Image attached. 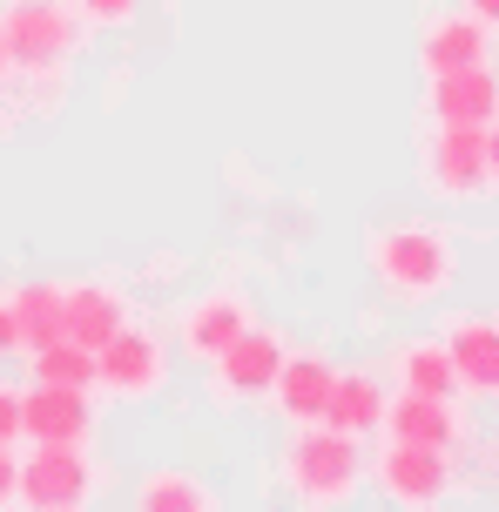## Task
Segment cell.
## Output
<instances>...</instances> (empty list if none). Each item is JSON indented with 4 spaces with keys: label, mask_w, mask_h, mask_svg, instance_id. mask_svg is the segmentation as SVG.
I'll return each instance as SVG.
<instances>
[{
    "label": "cell",
    "mask_w": 499,
    "mask_h": 512,
    "mask_svg": "<svg viewBox=\"0 0 499 512\" xmlns=\"http://www.w3.org/2000/svg\"><path fill=\"white\" fill-rule=\"evenodd\" d=\"M371 270L378 283L405 297V304H425V297H439L459 270V256H452V236L425 230V223H392V230L371 236Z\"/></svg>",
    "instance_id": "6da1fadb"
},
{
    "label": "cell",
    "mask_w": 499,
    "mask_h": 512,
    "mask_svg": "<svg viewBox=\"0 0 499 512\" xmlns=\"http://www.w3.org/2000/svg\"><path fill=\"white\" fill-rule=\"evenodd\" d=\"M358 472H365L358 432H338V425H324V418H317L311 432H297L290 452H284V479L304 506H338V499H351V492H358Z\"/></svg>",
    "instance_id": "7a4b0ae2"
},
{
    "label": "cell",
    "mask_w": 499,
    "mask_h": 512,
    "mask_svg": "<svg viewBox=\"0 0 499 512\" xmlns=\"http://www.w3.org/2000/svg\"><path fill=\"white\" fill-rule=\"evenodd\" d=\"M0 48H7V68H21V75H61V61L75 54V21L48 7V0H21V7H7V21H0Z\"/></svg>",
    "instance_id": "3957f363"
},
{
    "label": "cell",
    "mask_w": 499,
    "mask_h": 512,
    "mask_svg": "<svg viewBox=\"0 0 499 512\" xmlns=\"http://www.w3.org/2000/svg\"><path fill=\"white\" fill-rule=\"evenodd\" d=\"M425 182L466 203V196H486L493 176H486V128H466V122H439V135L425 142Z\"/></svg>",
    "instance_id": "277c9868"
},
{
    "label": "cell",
    "mask_w": 499,
    "mask_h": 512,
    "mask_svg": "<svg viewBox=\"0 0 499 512\" xmlns=\"http://www.w3.org/2000/svg\"><path fill=\"white\" fill-rule=\"evenodd\" d=\"M378 486L392 492L398 506H439L452 486V465L439 445H405V438H392V452L378 459Z\"/></svg>",
    "instance_id": "5b68a950"
},
{
    "label": "cell",
    "mask_w": 499,
    "mask_h": 512,
    "mask_svg": "<svg viewBox=\"0 0 499 512\" xmlns=\"http://www.w3.org/2000/svg\"><path fill=\"white\" fill-rule=\"evenodd\" d=\"M95 378L115 391V398H149L162 384V351H156V337H142V331H122L108 337L102 351H95Z\"/></svg>",
    "instance_id": "8992f818"
},
{
    "label": "cell",
    "mask_w": 499,
    "mask_h": 512,
    "mask_svg": "<svg viewBox=\"0 0 499 512\" xmlns=\"http://www.w3.org/2000/svg\"><path fill=\"white\" fill-rule=\"evenodd\" d=\"M21 499L41 506V512L81 506V499H88V465H81L75 445H41V452L21 465Z\"/></svg>",
    "instance_id": "52a82bcc"
},
{
    "label": "cell",
    "mask_w": 499,
    "mask_h": 512,
    "mask_svg": "<svg viewBox=\"0 0 499 512\" xmlns=\"http://www.w3.org/2000/svg\"><path fill=\"white\" fill-rule=\"evenodd\" d=\"M21 432L34 445H81L88 438V398L75 384H34L21 398Z\"/></svg>",
    "instance_id": "ba28073f"
},
{
    "label": "cell",
    "mask_w": 499,
    "mask_h": 512,
    "mask_svg": "<svg viewBox=\"0 0 499 512\" xmlns=\"http://www.w3.org/2000/svg\"><path fill=\"white\" fill-rule=\"evenodd\" d=\"M432 115L439 122H466V128H486L499 115V75L486 61L473 68H452V75H432Z\"/></svg>",
    "instance_id": "9c48e42d"
},
{
    "label": "cell",
    "mask_w": 499,
    "mask_h": 512,
    "mask_svg": "<svg viewBox=\"0 0 499 512\" xmlns=\"http://www.w3.org/2000/svg\"><path fill=\"white\" fill-rule=\"evenodd\" d=\"M446 351H452V371H459V391L499 398V324L493 317H459Z\"/></svg>",
    "instance_id": "30bf717a"
},
{
    "label": "cell",
    "mask_w": 499,
    "mask_h": 512,
    "mask_svg": "<svg viewBox=\"0 0 499 512\" xmlns=\"http://www.w3.org/2000/svg\"><path fill=\"white\" fill-rule=\"evenodd\" d=\"M284 358H290L284 344H277L270 331H257V324H250V331H243L237 344L216 358V364H223L216 391H230V398H257V391H270V384H277V364H284Z\"/></svg>",
    "instance_id": "8fae6325"
},
{
    "label": "cell",
    "mask_w": 499,
    "mask_h": 512,
    "mask_svg": "<svg viewBox=\"0 0 499 512\" xmlns=\"http://www.w3.org/2000/svg\"><path fill=\"white\" fill-rule=\"evenodd\" d=\"M243 331H250V304L230 297V290H216V297H203V304H189V317H183V344L203 364H216Z\"/></svg>",
    "instance_id": "7c38bea8"
},
{
    "label": "cell",
    "mask_w": 499,
    "mask_h": 512,
    "mask_svg": "<svg viewBox=\"0 0 499 512\" xmlns=\"http://www.w3.org/2000/svg\"><path fill=\"white\" fill-rule=\"evenodd\" d=\"M392 438H405V445H439L446 452L452 438H459V411H452V398H425V391H405V398H392L385 405V418H378Z\"/></svg>",
    "instance_id": "4fadbf2b"
},
{
    "label": "cell",
    "mask_w": 499,
    "mask_h": 512,
    "mask_svg": "<svg viewBox=\"0 0 499 512\" xmlns=\"http://www.w3.org/2000/svg\"><path fill=\"white\" fill-rule=\"evenodd\" d=\"M331 384H338V371L324 358H284L277 364V405H284V418H297V425H317L324 418V405H331Z\"/></svg>",
    "instance_id": "5bb4252c"
},
{
    "label": "cell",
    "mask_w": 499,
    "mask_h": 512,
    "mask_svg": "<svg viewBox=\"0 0 499 512\" xmlns=\"http://www.w3.org/2000/svg\"><path fill=\"white\" fill-rule=\"evenodd\" d=\"M419 61L425 75H452V68H473V61H486V27L473 21V14H459V21H432L419 41Z\"/></svg>",
    "instance_id": "9a60e30c"
},
{
    "label": "cell",
    "mask_w": 499,
    "mask_h": 512,
    "mask_svg": "<svg viewBox=\"0 0 499 512\" xmlns=\"http://www.w3.org/2000/svg\"><path fill=\"white\" fill-rule=\"evenodd\" d=\"M378 418H385V384L365 378V371H338V384H331V405H324V425H338V432H358V438H365Z\"/></svg>",
    "instance_id": "2e32d148"
},
{
    "label": "cell",
    "mask_w": 499,
    "mask_h": 512,
    "mask_svg": "<svg viewBox=\"0 0 499 512\" xmlns=\"http://www.w3.org/2000/svg\"><path fill=\"white\" fill-rule=\"evenodd\" d=\"M61 297H68V337H75V344H88V351H102L108 337L129 324L122 297H108V290H95V283H81V290H61Z\"/></svg>",
    "instance_id": "e0dca14e"
},
{
    "label": "cell",
    "mask_w": 499,
    "mask_h": 512,
    "mask_svg": "<svg viewBox=\"0 0 499 512\" xmlns=\"http://www.w3.org/2000/svg\"><path fill=\"white\" fill-rule=\"evenodd\" d=\"M14 324H21L27 351H41L54 337H68V297H61L54 283H27L21 297H14Z\"/></svg>",
    "instance_id": "ac0fdd59"
},
{
    "label": "cell",
    "mask_w": 499,
    "mask_h": 512,
    "mask_svg": "<svg viewBox=\"0 0 499 512\" xmlns=\"http://www.w3.org/2000/svg\"><path fill=\"white\" fill-rule=\"evenodd\" d=\"M398 384H405V391H425V398H452V391H459L452 351L446 344H405V351H398Z\"/></svg>",
    "instance_id": "d6986e66"
},
{
    "label": "cell",
    "mask_w": 499,
    "mask_h": 512,
    "mask_svg": "<svg viewBox=\"0 0 499 512\" xmlns=\"http://www.w3.org/2000/svg\"><path fill=\"white\" fill-rule=\"evenodd\" d=\"M34 384H75V391H88V384H95V351L75 344V337L41 344V351H34Z\"/></svg>",
    "instance_id": "ffe728a7"
},
{
    "label": "cell",
    "mask_w": 499,
    "mask_h": 512,
    "mask_svg": "<svg viewBox=\"0 0 499 512\" xmlns=\"http://www.w3.org/2000/svg\"><path fill=\"white\" fill-rule=\"evenodd\" d=\"M142 506H149V512H203V506H210V492L196 486L189 472H156V479L142 486Z\"/></svg>",
    "instance_id": "44dd1931"
},
{
    "label": "cell",
    "mask_w": 499,
    "mask_h": 512,
    "mask_svg": "<svg viewBox=\"0 0 499 512\" xmlns=\"http://www.w3.org/2000/svg\"><path fill=\"white\" fill-rule=\"evenodd\" d=\"M81 14L102 27H129L135 21V0H81Z\"/></svg>",
    "instance_id": "7402d4cb"
},
{
    "label": "cell",
    "mask_w": 499,
    "mask_h": 512,
    "mask_svg": "<svg viewBox=\"0 0 499 512\" xmlns=\"http://www.w3.org/2000/svg\"><path fill=\"white\" fill-rule=\"evenodd\" d=\"M14 438H21V398L0 384V445H14Z\"/></svg>",
    "instance_id": "603a6c76"
},
{
    "label": "cell",
    "mask_w": 499,
    "mask_h": 512,
    "mask_svg": "<svg viewBox=\"0 0 499 512\" xmlns=\"http://www.w3.org/2000/svg\"><path fill=\"white\" fill-rule=\"evenodd\" d=\"M7 499H21V459H14V445H0V506Z\"/></svg>",
    "instance_id": "cb8c5ba5"
},
{
    "label": "cell",
    "mask_w": 499,
    "mask_h": 512,
    "mask_svg": "<svg viewBox=\"0 0 499 512\" xmlns=\"http://www.w3.org/2000/svg\"><path fill=\"white\" fill-rule=\"evenodd\" d=\"M21 344V324H14V304H0V358Z\"/></svg>",
    "instance_id": "d4e9b609"
},
{
    "label": "cell",
    "mask_w": 499,
    "mask_h": 512,
    "mask_svg": "<svg viewBox=\"0 0 499 512\" xmlns=\"http://www.w3.org/2000/svg\"><path fill=\"white\" fill-rule=\"evenodd\" d=\"M466 14H473L479 27H493V34H499V0H466Z\"/></svg>",
    "instance_id": "484cf974"
},
{
    "label": "cell",
    "mask_w": 499,
    "mask_h": 512,
    "mask_svg": "<svg viewBox=\"0 0 499 512\" xmlns=\"http://www.w3.org/2000/svg\"><path fill=\"white\" fill-rule=\"evenodd\" d=\"M486 176L499 182V115H493V122H486Z\"/></svg>",
    "instance_id": "4316f807"
},
{
    "label": "cell",
    "mask_w": 499,
    "mask_h": 512,
    "mask_svg": "<svg viewBox=\"0 0 499 512\" xmlns=\"http://www.w3.org/2000/svg\"><path fill=\"white\" fill-rule=\"evenodd\" d=\"M0 81H7V48H0Z\"/></svg>",
    "instance_id": "83f0119b"
}]
</instances>
